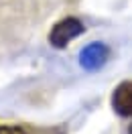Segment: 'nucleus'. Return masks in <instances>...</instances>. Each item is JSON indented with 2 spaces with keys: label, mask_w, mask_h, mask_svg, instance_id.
Segmentation results:
<instances>
[{
  "label": "nucleus",
  "mask_w": 132,
  "mask_h": 134,
  "mask_svg": "<svg viewBox=\"0 0 132 134\" xmlns=\"http://www.w3.org/2000/svg\"><path fill=\"white\" fill-rule=\"evenodd\" d=\"M112 106L120 116H132V81H124L114 90Z\"/></svg>",
  "instance_id": "obj_2"
},
{
  "label": "nucleus",
  "mask_w": 132,
  "mask_h": 134,
  "mask_svg": "<svg viewBox=\"0 0 132 134\" xmlns=\"http://www.w3.org/2000/svg\"><path fill=\"white\" fill-rule=\"evenodd\" d=\"M0 134H26V130L20 128V126H2L0 124Z\"/></svg>",
  "instance_id": "obj_3"
},
{
  "label": "nucleus",
  "mask_w": 132,
  "mask_h": 134,
  "mask_svg": "<svg viewBox=\"0 0 132 134\" xmlns=\"http://www.w3.org/2000/svg\"><path fill=\"white\" fill-rule=\"evenodd\" d=\"M83 31H85V26H83L77 18L69 16V18L59 20L57 25L53 26V31H51V35H49V41H51L53 47L61 49V47H65L69 41H73L75 37H79Z\"/></svg>",
  "instance_id": "obj_1"
}]
</instances>
